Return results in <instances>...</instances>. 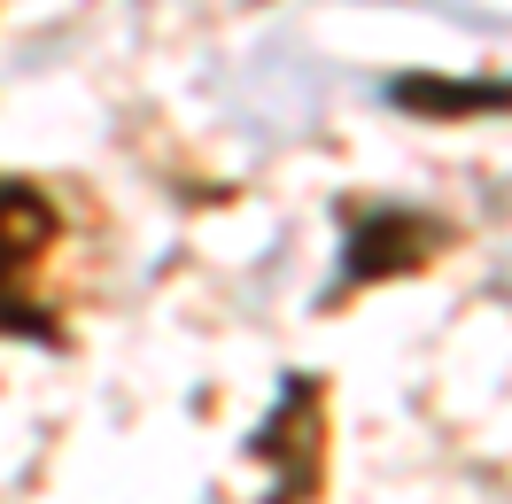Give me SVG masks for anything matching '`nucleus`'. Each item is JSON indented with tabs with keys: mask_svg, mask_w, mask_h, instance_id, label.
<instances>
[{
	"mask_svg": "<svg viewBox=\"0 0 512 504\" xmlns=\"http://www.w3.org/2000/svg\"><path fill=\"white\" fill-rule=\"evenodd\" d=\"M249 458L264 466V504H319L326 489V380L280 373L272 411L256 419Z\"/></svg>",
	"mask_w": 512,
	"mask_h": 504,
	"instance_id": "f03ea898",
	"label": "nucleus"
},
{
	"mask_svg": "<svg viewBox=\"0 0 512 504\" xmlns=\"http://www.w3.org/2000/svg\"><path fill=\"white\" fill-rule=\"evenodd\" d=\"M388 109H404L419 125H474V117H512V78H427L404 70L381 86Z\"/></svg>",
	"mask_w": 512,
	"mask_h": 504,
	"instance_id": "20e7f679",
	"label": "nucleus"
},
{
	"mask_svg": "<svg viewBox=\"0 0 512 504\" xmlns=\"http://www.w3.org/2000/svg\"><path fill=\"white\" fill-rule=\"evenodd\" d=\"M55 241H63L55 194L0 171V342L63 349V318L39 295V264L55 256Z\"/></svg>",
	"mask_w": 512,
	"mask_h": 504,
	"instance_id": "f257e3e1",
	"label": "nucleus"
},
{
	"mask_svg": "<svg viewBox=\"0 0 512 504\" xmlns=\"http://www.w3.org/2000/svg\"><path fill=\"white\" fill-rule=\"evenodd\" d=\"M458 233L450 218L419 210V202H365V210H342V295L350 287H388V280H412L427 272L435 256L450 249Z\"/></svg>",
	"mask_w": 512,
	"mask_h": 504,
	"instance_id": "7ed1b4c3",
	"label": "nucleus"
}]
</instances>
